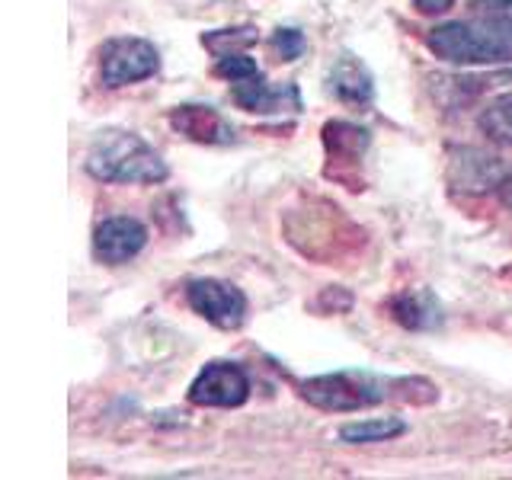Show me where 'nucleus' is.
Masks as SVG:
<instances>
[{"label":"nucleus","instance_id":"nucleus-1","mask_svg":"<svg viewBox=\"0 0 512 480\" xmlns=\"http://www.w3.org/2000/svg\"><path fill=\"white\" fill-rule=\"evenodd\" d=\"M87 173L100 183L151 186L167 180V164L148 141L135 132L109 128L100 132L87 151Z\"/></svg>","mask_w":512,"mask_h":480},{"label":"nucleus","instance_id":"nucleus-2","mask_svg":"<svg viewBox=\"0 0 512 480\" xmlns=\"http://www.w3.org/2000/svg\"><path fill=\"white\" fill-rule=\"evenodd\" d=\"M426 45L432 48V55L448 61V64H506L512 61V32L496 26L490 20L477 23H442L429 32Z\"/></svg>","mask_w":512,"mask_h":480},{"label":"nucleus","instance_id":"nucleus-3","mask_svg":"<svg viewBox=\"0 0 512 480\" xmlns=\"http://www.w3.org/2000/svg\"><path fill=\"white\" fill-rule=\"evenodd\" d=\"M301 397L317 410L352 413L362 407H375L384 397H391V381L368 372H333L304 381Z\"/></svg>","mask_w":512,"mask_h":480},{"label":"nucleus","instance_id":"nucleus-4","mask_svg":"<svg viewBox=\"0 0 512 480\" xmlns=\"http://www.w3.org/2000/svg\"><path fill=\"white\" fill-rule=\"evenodd\" d=\"M157 71H160V52L148 39L138 36L109 39L100 52V80L109 90L138 84V80H148Z\"/></svg>","mask_w":512,"mask_h":480},{"label":"nucleus","instance_id":"nucleus-5","mask_svg":"<svg viewBox=\"0 0 512 480\" xmlns=\"http://www.w3.org/2000/svg\"><path fill=\"white\" fill-rule=\"evenodd\" d=\"M189 308L218 330H237L247 320V298L237 285L221 279H192L186 285Z\"/></svg>","mask_w":512,"mask_h":480},{"label":"nucleus","instance_id":"nucleus-6","mask_svg":"<svg viewBox=\"0 0 512 480\" xmlns=\"http://www.w3.org/2000/svg\"><path fill=\"white\" fill-rule=\"evenodd\" d=\"M250 397V378L237 362H208L189 384V400L196 407H240Z\"/></svg>","mask_w":512,"mask_h":480},{"label":"nucleus","instance_id":"nucleus-7","mask_svg":"<svg viewBox=\"0 0 512 480\" xmlns=\"http://www.w3.org/2000/svg\"><path fill=\"white\" fill-rule=\"evenodd\" d=\"M509 176L503 157L477 151V148H455L448 157V183L458 192H468V196H480V192L500 189L503 180Z\"/></svg>","mask_w":512,"mask_h":480},{"label":"nucleus","instance_id":"nucleus-8","mask_svg":"<svg viewBox=\"0 0 512 480\" xmlns=\"http://www.w3.org/2000/svg\"><path fill=\"white\" fill-rule=\"evenodd\" d=\"M144 244H148V228L138 218L116 215L100 221L93 231V256L109 266H122L128 260H135L144 250Z\"/></svg>","mask_w":512,"mask_h":480},{"label":"nucleus","instance_id":"nucleus-9","mask_svg":"<svg viewBox=\"0 0 512 480\" xmlns=\"http://www.w3.org/2000/svg\"><path fill=\"white\" fill-rule=\"evenodd\" d=\"M231 100L247 109V112H260V116H272V112H285V109H298L301 96L295 84H282L272 87L263 74H253L247 80H237L231 84Z\"/></svg>","mask_w":512,"mask_h":480},{"label":"nucleus","instance_id":"nucleus-10","mask_svg":"<svg viewBox=\"0 0 512 480\" xmlns=\"http://www.w3.org/2000/svg\"><path fill=\"white\" fill-rule=\"evenodd\" d=\"M170 125L196 144H231L234 141V125L212 106H196V103L176 106L170 112Z\"/></svg>","mask_w":512,"mask_h":480},{"label":"nucleus","instance_id":"nucleus-11","mask_svg":"<svg viewBox=\"0 0 512 480\" xmlns=\"http://www.w3.org/2000/svg\"><path fill=\"white\" fill-rule=\"evenodd\" d=\"M327 90L340 103H349V106H365V103H372V96H375L372 74H368L365 64L352 55H343L333 64V71L327 77Z\"/></svg>","mask_w":512,"mask_h":480},{"label":"nucleus","instance_id":"nucleus-12","mask_svg":"<svg viewBox=\"0 0 512 480\" xmlns=\"http://www.w3.org/2000/svg\"><path fill=\"white\" fill-rule=\"evenodd\" d=\"M391 314L400 327L426 333V330H439L442 327V304L436 295L426 292V288H410V292H400L391 301Z\"/></svg>","mask_w":512,"mask_h":480},{"label":"nucleus","instance_id":"nucleus-13","mask_svg":"<svg viewBox=\"0 0 512 480\" xmlns=\"http://www.w3.org/2000/svg\"><path fill=\"white\" fill-rule=\"evenodd\" d=\"M407 423L397 416H378V420H362V423H346L340 429V439L349 445H368V442H391L404 436Z\"/></svg>","mask_w":512,"mask_h":480},{"label":"nucleus","instance_id":"nucleus-14","mask_svg":"<svg viewBox=\"0 0 512 480\" xmlns=\"http://www.w3.org/2000/svg\"><path fill=\"white\" fill-rule=\"evenodd\" d=\"M324 141H327V151L336 160H359L362 151L368 148V132L352 122H327Z\"/></svg>","mask_w":512,"mask_h":480},{"label":"nucleus","instance_id":"nucleus-15","mask_svg":"<svg viewBox=\"0 0 512 480\" xmlns=\"http://www.w3.org/2000/svg\"><path fill=\"white\" fill-rule=\"evenodd\" d=\"M480 132H484L493 144L512 148V93L496 96L493 103H487L477 116Z\"/></svg>","mask_w":512,"mask_h":480},{"label":"nucleus","instance_id":"nucleus-16","mask_svg":"<svg viewBox=\"0 0 512 480\" xmlns=\"http://www.w3.org/2000/svg\"><path fill=\"white\" fill-rule=\"evenodd\" d=\"M215 74L231 80V84H237V80H247L253 74H260V68H256V61L250 55H240V52H228V55H218L215 61Z\"/></svg>","mask_w":512,"mask_h":480},{"label":"nucleus","instance_id":"nucleus-17","mask_svg":"<svg viewBox=\"0 0 512 480\" xmlns=\"http://www.w3.org/2000/svg\"><path fill=\"white\" fill-rule=\"evenodd\" d=\"M253 42H256V29H221V32H208V36H202V45L212 48L215 55L224 52V45H231V52H234V45L247 48ZM224 55H228V52H224Z\"/></svg>","mask_w":512,"mask_h":480},{"label":"nucleus","instance_id":"nucleus-18","mask_svg":"<svg viewBox=\"0 0 512 480\" xmlns=\"http://www.w3.org/2000/svg\"><path fill=\"white\" fill-rule=\"evenodd\" d=\"M474 16L512 32V0H474Z\"/></svg>","mask_w":512,"mask_h":480},{"label":"nucleus","instance_id":"nucleus-19","mask_svg":"<svg viewBox=\"0 0 512 480\" xmlns=\"http://www.w3.org/2000/svg\"><path fill=\"white\" fill-rule=\"evenodd\" d=\"M304 36L298 29H276V36H272V48L279 52L282 61H298L304 55Z\"/></svg>","mask_w":512,"mask_h":480},{"label":"nucleus","instance_id":"nucleus-20","mask_svg":"<svg viewBox=\"0 0 512 480\" xmlns=\"http://www.w3.org/2000/svg\"><path fill=\"white\" fill-rule=\"evenodd\" d=\"M413 7L426 13V16H439V13H448L455 7V0H413Z\"/></svg>","mask_w":512,"mask_h":480},{"label":"nucleus","instance_id":"nucleus-21","mask_svg":"<svg viewBox=\"0 0 512 480\" xmlns=\"http://www.w3.org/2000/svg\"><path fill=\"white\" fill-rule=\"evenodd\" d=\"M496 196H500V202H503L506 208H512V170H509V176L503 180V186L496 189Z\"/></svg>","mask_w":512,"mask_h":480}]
</instances>
